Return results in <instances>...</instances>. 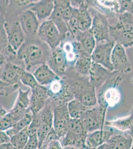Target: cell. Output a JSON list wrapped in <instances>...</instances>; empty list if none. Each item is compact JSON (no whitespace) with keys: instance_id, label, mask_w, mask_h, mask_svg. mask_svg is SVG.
I'll return each instance as SVG.
<instances>
[{"instance_id":"1","label":"cell","mask_w":133,"mask_h":149,"mask_svg":"<svg viewBox=\"0 0 133 149\" xmlns=\"http://www.w3.org/2000/svg\"><path fill=\"white\" fill-rule=\"evenodd\" d=\"M74 72V76L67 80L75 99L88 107L97 104L96 88L89 82L88 77L83 76Z\"/></svg>"},{"instance_id":"2","label":"cell","mask_w":133,"mask_h":149,"mask_svg":"<svg viewBox=\"0 0 133 149\" xmlns=\"http://www.w3.org/2000/svg\"><path fill=\"white\" fill-rule=\"evenodd\" d=\"M124 74L114 71L105 83L99 89L97 95V104L107 109L116 105L121 100V93L118 87L124 79Z\"/></svg>"},{"instance_id":"3","label":"cell","mask_w":133,"mask_h":149,"mask_svg":"<svg viewBox=\"0 0 133 149\" xmlns=\"http://www.w3.org/2000/svg\"><path fill=\"white\" fill-rule=\"evenodd\" d=\"M118 22L110 25V37L124 47L133 46V15L125 12L118 15Z\"/></svg>"},{"instance_id":"4","label":"cell","mask_w":133,"mask_h":149,"mask_svg":"<svg viewBox=\"0 0 133 149\" xmlns=\"http://www.w3.org/2000/svg\"><path fill=\"white\" fill-rule=\"evenodd\" d=\"M88 134L81 119H71L67 131L60 141L63 147L71 146L84 149Z\"/></svg>"},{"instance_id":"5","label":"cell","mask_w":133,"mask_h":149,"mask_svg":"<svg viewBox=\"0 0 133 149\" xmlns=\"http://www.w3.org/2000/svg\"><path fill=\"white\" fill-rule=\"evenodd\" d=\"M18 51V56L24 61L27 71L35 66L45 64L48 59L44 49L37 44L22 45Z\"/></svg>"},{"instance_id":"6","label":"cell","mask_w":133,"mask_h":149,"mask_svg":"<svg viewBox=\"0 0 133 149\" xmlns=\"http://www.w3.org/2000/svg\"><path fill=\"white\" fill-rule=\"evenodd\" d=\"M107 109L97 104L84 112L80 119L88 133L103 129Z\"/></svg>"},{"instance_id":"7","label":"cell","mask_w":133,"mask_h":149,"mask_svg":"<svg viewBox=\"0 0 133 149\" xmlns=\"http://www.w3.org/2000/svg\"><path fill=\"white\" fill-rule=\"evenodd\" d=\"M47 88L49 99L52 103H67L74 98L67 81L62 80L60 77Z\"/></svg>"},{"instance_id":"8","label":"cell","mask_w":133,"mask_h":149,"mask_svg":"<svg viewBox=\"0 0 133 149\" xmlns=\"http://www.w3.org/2000/svg\"><path fill=\"white\" fill-rule=\"evenodd\" d=\"M37 35L51 50L58 47L63 40L55 24L49 19L40 24Z\"/></svg>"},{"instance_id":"9","label":"cell","mask_w":133,"mask_h":149,"mask_svg":"<svg viewBox=\"0 0 133 149\" xmlns=\"http://www.w3.org/2000/svg\"><path fill=\"white\" fill-rule=\"evenodd\" d=\"M37 114L39 121V129L37 134L39 149L44 139L53 127V108L50 99L43 108Z\"/></svg>"},{"instance_id":"10","label":"cell","mask_w":133,"mask_h":149,"mask_svg":"<svg viewBox=\"0 0 133 149\" xmlns=\"http://www.w3.org/2000/svg\"><path fill=\"white\" fill-rule=\"evenodd\" d=\"M67 103H52L54 115L53 128L60 140L65 135L71 119L68 110Z\"/></svg>"},{"instance_id":"11","label":"cell","mask_w":133,"mask_h":149,"mask_svg":"<svg viewBox=\"0 0 133 149\" xmlns=\"http://www.w3.org/2000/svg\"><path fill=\"white\" fill-rule=\"evenodd\" d=\"M116 42L113 40L104 43L96 44L91 55V60L110 71H114L111 64V56Z\"/></svg>"},{"instance_id":"12","label":"cell","mask_w":133,"mask_h":149,"mask_svg":"<svg viewBox=\"0 0 133 149\" xmlns=\"http://www.w3.org/2000/svg\"><path fill=\"white\" fill-rule=\"evenodd\" d=\"M108 18L98 13L93 18L91 30L94 36L96 44L106 42L111 40Z\"/></svg>"},{"instance_id":"13","label":"cell","mask_w":133,"mask_h":149,"mask_svg":"<svg viewBox=\"0 0 133 149\" xmlns=\"http://www.w3.org/2000/svg\"><path fill=\"white\" fill-rule=\"evenodd\" d=\"M111 64L113 70L123 74L131 71V65L128 59L125 48L121 44L116 43L112 51Z\"/></svg>"},{"instance_id":"14","label":"cell","mask_w":133,"mask_h":149,"mask_svg":"<svg viewBox=\"0 0 133 149\" xmlns=\"http://www.w3.org/2000/svg\"><path fill=\"white\" fill-rule=\"evenodd\" d=\"M47 65L58 76H64L67 70V62L63 50L59 45L52 50L47 60Z\"/></svg>"},{"instance_id":"15","label":"cell","mask_w":133,"mask_h":149,"mask_svg":"<svg viewBox=\"0 0 133 149\" xmlns=\"http://www.w3.org/2000/svg\"><path fill=\"white\" fill-rule=\"evenodd\" d=\"M4 27L9 46L13 51H18L23 45L25 38L19 22L11 24L5 22Z\"/></svg>"},{"instance_id":"16","label":"cell","mask_w":133,"mask_h":149,"mask_svg":"<svg viewBox=\"0 0 133 149\" xmlns=\"http://www.w3.org/2000/svg\"><path fill=\"white\" fill-rule=\"evenodd\" d=\"M64 51L67 62V69L72 70L79 57V44L69 32L60 45Z\"/></svg>"},{"instance_id":"17","label":"cell","mask_w":133,"mask_h":149,"mask_svg":"<svg viewBox=\"0 0 133 149\" xmlns=\"http://www.w3.org/2000/svg\"><path fill=\"white\" fill-rule=\"evenodd\" d=\"M19 22L25 36L32 37L37 34L40 23L32 10L29 9L22 13L19 15Z\"/></svg>"},{"instance_id":"18","label":"cell","mask_w":133,"mask_h":149,"mask_svg":"<svg viewBox=\"0 0 133 149\" xmlns=\"http://www.w3.org/2000/svg\"><path fill=\"white\" fill-rule=\"evenodd\" d=\"M49 99L47 86L38 85L31 89L30 97V111L32 115L38 113Z\"/></svg>"},{"instance_id":"19","label":"cell","mask_w":133,"mask_h":149,"mask_svg":"<svg viewBox=\"0 0 133 149\" xmlns=\"http://www.w3.org/2000/svg\"><path fill=\"white\" fill-rule=\"evenodd\" d=\"M70 1H54V10L49 19L52 20L57 27L63 39L69 32L67 25L63 19V14Z\"/></svg>"},{"instance_id":"20","label":"cell","mask_w":133,"mask_h":149,"mask_svg":"<svg viewBox=\"0 0 133 149\" xmlns=\"http://www.w3.org/2000/svg\"><path fill=\"white\" fill-rule=\"evenodd\" d=\"M75 1L77 5L74 7L78 29L81 31H85L91 29L93 19L88 10V7L86 1Z\"/></svg>"},{"instance_id":"21","label":"cell","mask_w":133,"mask_h":149,"mask_svg":"<svg viewBox=\"0 0 133 149\" xmlns=\"http://www.w3.org/2000/svg\"><path fill=\"white\" fill-rule=\"evenodd\" d=\"M86 2L89 7L94 8L107 18L119 15L118 1H86Z\"/></svg>"},{"instance_id":"22","label":"cell","mask_w":133,"mask_h":149,"mask_svg":"<svg viewBox=\"0 0 133 149\" xmlns=\"http://www.w3.org/2000/svg\"><path fill=\"white\" fill-rule=\"evenodd\" d=\"M113 135L114 132L112 130L103 129L91 132L90 134H88L84 149H97L108 142Z\"/></svg>"},{"instance_id":"23","label":"cell","mask_w":133,"mask_h":149,"mask_svg":"<svg viewBox=\"0 0 133 149\" xmlns=\"http://www.w3.org/2000/svg\"><path fill=\"white\" fill-rule=\"evenodd\" d=\"M113 72L110 71L93 61L88 76L89 82L96 89L100 88L105 83Z\"/></svg>"},{"instance_id":"24","label":"cell","mask_w":133,"mask_h":149,"mask_svg":"<svg viewBox=\"0 0 133 149\" xmlns=\"http://www.w3.org/2000/svg\"><path fill=\"white\" fill-rule=\"evenodd\" d=\"M54 8V1L42 0L32 3L29 10L35 14L39 22H43L50 17Z\"/></svg>"},{"instance_id":"25","label":"cell","mask_w":133,"mask_h":149,"mask_svg":"<svg viewBox=\"0 0 133 149\" xmlns=\"http://www.w3.org/2000/svg\"><path fill=\"white\" fill-rule=\"evenodd\" d=\"M71 34L84 51L91 55L96 46V41L91 29L85 31L78 30Z\"/></svg>"},{"instance_id":"26","label":"cell","mask_w":133,"mask_h":149,"mask_svg":"<svg viewBox=\"0 0 133 149\" xmlns=\"http://www.w3.org/2000/svg\"><path fill=\"white\" fill-rule=\"evenodd\" d=\"M33 75L38 84L44 86H49L56 79L60 77L46 64L38 66L34 72Z\"/></svg>"},{"instance_id":"27","label":"cell","mask_w":133,"mask_h":149,"mask_svg":"<svg viewBox=\"0 0 133 149\" xmlns=\"http://www.w3.org/2000/svg\"><path fill=\"white\" fill-rule=\"evenodd\" d=\"M79 54L72 70L81 76L88 77L93 62L91 55L81 47H79Z\"/></svg>"},{"instance_id":"28","label":"cell","mask_w":133,"mask_h":149,"mask_svg":"<svg viewBox=\"0 0 133 149\" xmlns=\"http://www.w3.org/2000/svg\"><path fill=\"white\" fill-rule=\"evenodd\" d=\"M30 90H19V94L14 107L10 111L15 113L25 115L30 111V97H29Z\"/></svg>"},{"instance_id":"29","label":"cell","mask_w":133,"mask_h":149,"mask_svg":"<svg viewBox=\"0 0 133 149\" xmlns=\"http://www.w3.org/2000/svg\"><path fill=\"white\" fill-rule=\"evenodd\" d=\"M0 81L10 85H15L19 80L18 66L8 63L0 69Z\"/></svg>"},{"instance_id":"30","label":"cell","mask_w":133,"mask_h":149,"mask_svg":"<svg viewBox=\"0 0 133 149\" xmlns=\"http://www.w3.org/2000/svg\"><path fill=\"white\" fill-rule=\"evenodd\" d=\"M133 138L130 135H113L108 141L111 149H131Z\"/></svg>"},{"instance_id":"31","label":"cell","mask_w":133,"mask_h":149,"mask_svg":"<svg viewBox=\"0 0 133 149\" xmlns=\"http://www.w3.org/2000/svg\"><path fill=\"white\" fill-rule=\"evenodd\" d=\"M68 112L71 119H80L83 114L89 107L74 98L67 103Z\"/></svg>"},{"instance_id":"32","label":"cell","mask_w":133,"mask_h":149,"mask_svg":"<svg viewBox=\"0 0 133 149\" xmlns=\"http://www.w3.org/2000/svg\"><path fill=\"white\" fill-rule=\"evenodd\" d=\"M24 116L9 111L0 119V130L6 131L8 130Z\"/></svg>"},{"instance_id":"33","label":"cell","mask_w":133,"mask_h":149,"mask_svg":"<svg viewBox=\"0 0 133 149\" xmlns=\"http://www.w3.org/2000/svg\"><path fill=\"white\" fill-rule=\"evenodd\" d=\"M32 115L31 112L27 113L22 118L17 122L13 127L6 131L8 135L11 137L15 135L20 131L29 127V124L32 120Z\"/></svg>"},{"instance_id":"34","label":"cell","mask_w":133,"mask_h":149,"mask_svg":"<svg viewBox=\"0 0 133 149\" xmlns=\"http://www.w3.org/2000/svg\"><path fill=\"white\" fill-rule=\"evenodd\" d=\"M132 118L129 114L125 117L115 119L112 120L107 121L105 124L107 126L112 127L123 132L129 131L131 125Z\"/></svg>"},{"instance_id":"35","label":"cell","mask_w":133,"mask_h":149,"mask_svg":"<svg viewBox=\"0 0 133 149\" xmlns=\"http://www.w3.org/2000/svg\"><path fill=\"white\" fill-rule=\"evenodd\" d=\"M10 142L15 149H22L29 141L27 127L10 138Z\"/></svg>"},{"instance_id":"36","label":"cell","mask_w":133,"mask_h":149,"mask_svg":"<svg viewBox=\"0 0 133 149\" xmlns=\"http://www.w3.org/2000/svg\"><path fill=\"white\" fill-rule=\"evenodd\" d=\"M18 73L19 81L26 86H29L32 89L39 85L33 74L19 66H18Z\"/></svg>"},{"instance_id":"37","label":"cell","mask_w":133,"mask_h":149,"mask_svg":"<svg viewBox=\"0 0 133 149\" xmlns=\"http://www.w3.org/2000/svg\"><path fill=\"white\" fill-rule=\"evenodd\" d=\"M39 117L37 114H36L33 115L31 122L29 127H27V133L29 137L37 135V132L39 129Z\"/></svg>"},{"instance_id":"38","label":"cell","mask_w":133,"mask_h":149,"mask_svg":"<svg viewBox=\"0 0 133 149\" xmlns=\"http://www.w3.org/2000/svg\"><path fill=\"white\" fill-rule=\"evenodd\" d=\"M56 140H60V139H59V137L56 133L55 131L54 130V128L53 127L48 134L47 135L46 137L44 139L40 148L39 149H45L47 145L50 143L51 142L53 141Z\"/></svg>"},{"instance_id":"39","label":"cell","mask_w":133,"mask_h":149,"mask_svg":"<svg viewBox=\"0 0 133 149\" xmlns=\"http://www.w3.org/2000/svg\"><path fill=\"white\" fill-rule=\"evenodd\" d=\"M22 149H38L37 135L30 136L28 142Z\"/></svg>"},{"instance_id":"40","label":"cell","mask_w":133,"mask_h":149,"mask_svg":"<svg viewBox=\"0 0 133 149\" xmlns=\"http://www.w3.org/2000/svg\"><path fill=\"white\" fill-rule=\"evenodd\" d=\"M64 147L62 145L61 141L59 140L53 141L50 143L45 149H63Z\"/></svg>"},{"instance_id":"41","label":"cell","mask_w":133,"mask_h":149,"mask_svg":"<svg viewBox=\"0 0 133 149\" xmlns=\"http://www.w3.org/2000/svg\"><path fill=\"white\" fill-rule=\"evenodd\" d=\"M10 138L6 131L0 130V145L2 144L10 142Z\"/></svg>"},{"instance_id":"42","label":"cell","mask_w":133,"mask_h":149,"mask_svg":"<svg viewBox=\"0 0 133 149\" xmlns=\"http://www.w3.org/2000/svg\"><path fill=\"white\" fill-rule=\"evenodd\" d=\"M0 149H15L10 142L5 143L0 145Z\"/></svg>"},{"instance_id":"43","label":"cell","mask_w":133,"mask_h":149,"mask_svg":"<svg viewBox=\"0 0 133 149\" xmlns=\"http://www.w3.org/2000/svg\"><path fill=\"white\" fill-rule=\"evenodd\" d=\"M7 112H8L6 111L5 109H4L3 108L0 107V119L2 118Z\"/></svg>"},{"instance_id":"44","label":"cell","mask_w":133,"mask_h":149,"mask_svg":"<svg viewBox=\"0 0 133 149\" xmlns=\"http://www.w3.org/2000/svg\"><path fill=\"white\" fill-rule=\"evenodd\" d=\"M3 62H4V58L3 55L0 54V69L3 66Z\"/></svg>"},{"instance_id":"45","label":"cell","mask_w":133,"mask_h":149,"mask_svg":"<svg viewBox=\"0 0 133 149\" xmlns=\"http://www.w3.org/2000/svg\"><path fill=\"white\" fill-rule=\"evenodd\" d=\"M102 149H111L108 143L103 145Z\"/></svg>"},{"instance_id":"46","label":"cell","mask_w":133,"mask_h":149,"mask_svg":"<svg viewBox=\"0 0 133 149\" xmlns=\"http://www.w3.org/2000/svg\"><path fill=\"white\" fill-rule=\"evenodd\" d=\"M63 149H81L73 147H71V146H68V147H65Z\"/></svg>"},{"instance_id":"47","label":"cell","mask_w":133,"mask_h":149,"mask_svg":"<svg viewBox=\"0 0 133 149\" xmlns=\"http://www.w3.org/2000/svg\"><path fill=\"white\" fill-rule=\"evenodd\" d=\"M102 147L103 145H102V146H100V147H99L98 148H97V149H102Z\"/></svg>"},{"instance_id":"48","label":"cell","mask_w":133,"mask_h":149,"mask_svg":"<svg viewBox=\"0 0 133 149\" xmlns=\"http://www.w3.org/2000/svg\"><path fill=\"white\" fill-rule=\"evenodd\" d=\"M133 149V142H132V144L131 149Z\"/></svg>"}]
</instances>
